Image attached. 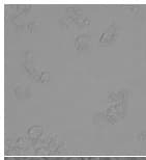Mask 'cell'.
I'll use <instances>...</instances> for the list:
<instances>
[{"label":"cell","mask_w":146,"mask_h":160,"mask_svg":"<svg viewBox=\"0 0 146 160\" xmlns=\"http://www.w3.org/2000/svg\"><path fill=\"white\" fill-rule=\"evenodd\" d=\"M84 160H98V158H97V157H85Z\"/></svg>","instance_id":"6da1fadb"},{"label":"cell","mask_w":146,"mask_h":160,"mask_svg":"<svg viewBox=\"0 0 146 160\" xmlns=\"http://www.w3.org/2000/svg\"><path fill=\"white\" fill-rule=\"evenodd\" d=\"M68 160H82L81 157H71V158H68Z\"/></svg>","instance_id":"7a4b0ae2"},{"label":"cell","mask_w":146,"mask_h":160,"mask_svg":"<svg viewBox=\"0 0 146 160\" xmlns=\"http://www.w3.org/2000/svg\"><path fill=\"white\" fill-rule=\"evenodd\" d=\"M31 160H46V159L43 158V157H34V158H32Z\"/></svg>","instance_id":"3957f363"}]
</instances>
